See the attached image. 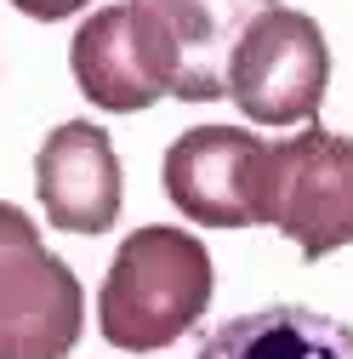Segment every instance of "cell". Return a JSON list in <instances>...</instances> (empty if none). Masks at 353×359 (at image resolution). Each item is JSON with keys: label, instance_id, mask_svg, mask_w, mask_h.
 <instances>
[{"label": "cell", "instance_id": "6da1fadb", "mask_svg": "<svg viewBox=\"0 0 353 359\" xmlns=\"http://www.w3.org/2000/svg\"><path fill=\"white\" fill-rule=\"evenodd\" d=\"M216 297V268L200 234L148 222L114 245L97 291V331L120 353H160L188 337Z\"/></svg>", "mask_w": 353, "mask_h": 359}, {"label": "cell", "instance_id": "5b68a950", "mask_svg": "<svg viewBox=\"0 0 353 359\" xmlns=\"http://www.w3.org/2000/svg\"><path fill=\"white\" fill-rule=\"evenodd\" d=\"M268 6L279 0H125L154 80L183 103L228 97V57Z\"/></svg>", "mask_w": 353, "mask_h": 359}, {"label": "cell", "instance_id": "9c48e42d", "mask_svg": "<svg viewBox=\"0 0 353 359\" xmlns=\"http://www.w3.org/2000/svg\"><path fill=\"white\" fill-rule=\"evenodd\" d=\"M194 359H353V325L302 302H274L216 325Z\"/></svg>", "mask_w": 353, "mask_h": 359}, {"label": "cell", "instance_id": "30bf717a", "mask_svg": "<svg viewBox=\"0 0 353 359\" xmlns=\"http://www.w3.org/2000/svg\"><path fill=\"white\" fill-rule=\"evenodd\" d=\"M12 6L23 18H34V23H63V18H74L85 6V0H12Z\"/></svg>", "mask_w": 353, "mask_h": 359}, {"label": "cell", "instance_id": "3957f363", "mask_svg": "<svg viewBox=\"0 0 353 359\" xmlns=\"http://www.w3.org/2000/svg\"><path fill=\"white\" fill-rule=\"evenodd\" d=\"M262 222L279 229L307 262L353 245V137L307 126L268 143Z\"/></svg>", "mask_w": 353, "mask_h": 359}, {"label": "cell", "instance_id": "277c9868", "mask_svg": "<svg viewBox=\"0 0 353 359\" xmlns=\"http://www.w3.org/2000/svg\"><path fill=\"white\" fill-rule=\"evenodd\" d=\"M325 86H331V46L314 18L296 6H268L262 18H251L228 57V97L245 120L268 131L314 126Z\"/></svg>", "mask_w": 353, "mask_h": 359}, {"label": "cell", "instance_id": "52a82bcc", "mask_svg": "<svg viewBox=\"0 0 353 359\" xmlns=\"http://www.w3.org/2000/svg\"><path fill=\"white\" fill-rule=\"evenodd\" d=\"M34 194L52 229L63 234H109L120 222V154L109 131L92 120H63L46 131V143L34 154Z\"/></svg>", "mask_w": 353, "mask_h": 359}, {"label": "cell", "instance_id": "ba28073f", "mask_svg": "<svg viewBox=\"0 0 353 359\" xmlns=\"http://www.w3.org/2000/svg\"><path fill=\"white\" fill-rule=\"evenodd\" d=\"M69 69H74V86L109 114H137L165 97L125 6H97L80 23V34L69 40Z\"/></svg>", "mask_w": 353, "mask_h": 359}, {"label": "cell", "instance_id": "7a4b0ae2", "mask_svg": "<svg viewBox=\"0 0 353 359\" xmlns=\"http://www.w3.org/2000/svg\"><path fill=\"white\" fill-rule=\"evenodd\" d=\"M80 331V274L46 251L23 205L0 200V359H69Z\"/></svg>", "mask_w": 353, "mask_h": 359}, {"label": "cell", "instance_id": "8992f818", "mask_svg": "<svg viewBox=\"0 0 353 359\" xmlns=\"http://www.w3.org/2000/svg\"><path fill=\"white\" fill-rule=\"evenodd\" d=\"M262 171L268 143L245 126H188L160 160V189L188 222L251 229L262 222Z\"/></svg>", "mask_w": 353, "mask_h": 359}]
</instances>
